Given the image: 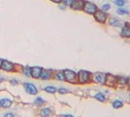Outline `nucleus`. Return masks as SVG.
<instances>
[{"label":"nucleus","mask_w":130,"mask_h":117,"mask_svg":"<svg viewBox=\"0 0 130 117\" xmlns=\"http://www.w3.org/2000/svg\"><path fill=\"white\" fill-rule=\"evenodd\" d=\"M91 74L85 70H81L77 74V82L81 84H85L90 81Z\"/></svg>","instance_id":"1"},{"label":"nucleus","mask_w":130,"mask_h":117,"mask_svg":"<svg viewBox=\"0 0 130 117\" xmlns=\"http://www.w3.org/2000/svg\"><path fill=\"white\" fill-rule=\"evenodd\" d=\"M83 11L88 14H91V15H94L96 11H97V7L95 4H94L93 3L90 2H85L84 5H83V8H82Z\"/></svg>","instance_id":"2"},{"label":"nucleus","mask_w":130,"mask_h":117,"mask_svg":"<svg viewBox=\"0 0 130 117\" xmlns=\"http://www.w3.org/2000/svg\"><path fill=\"white\" fill-rule=\"evenodd\" d=\"M63 73H64V77L66 82H71V83L76 82V74L74 71L69 70V69H65V70H63Z\"/></svg>","instance_id":"3"},{"label":"nucleus","mask_w":130,"mask_h":117,"mask_svg":"<svg viewBox=\"0 0 130 117\" xmlns=\"http://www.w3.org/2000/svg\"><path fill=\"white\" fill-rule=\"evenodd\" d=\"M92 80L96 83L99 84H105L106 82V75H104L102 73H95L92 76Z\"/></svg>","instance_id":"4"},{"label":"nucleus","mask_w":130,"mask_h":117,"mask_svg":"<svg viewBox=\"0 0 130 117\" xmlns=\"http://www.w3.org/2000/svg\"><path fill=\"white\" fill-rule=\"evenodd\" d=\"M94 17H95V19L97 22H99V23H101V24H103V23L106 22L107 15H106V13L103 12L102 11L97 10L96 12L94 14Z\"/></svg>","instance_id":"5"},{"label":"nucleus","mask_w":130,"mask_h":117,"mask_svg":"<svg viewBox=\"0 0 130 117\" xmlns=\"http://www.w3.org/2000/svg\"><path fill=\"white\" fill-rule=\"evenodd\" d=\"M24 88L25 89L26 93L29 95H37V89L36 88V86L31 83H24Z\"/></svg>","instance_id":"6"},{"label":"nucleus","mask_w":130,"mask_h":117,"mask_svg":"<svg viewBox=\"0 0 130 117\" xmlns=\"http://www.w3.org/2000/svg\"><path fill=\"white\" fill-rule=\"evenodd\" d=\"M84 3L85 2H83V0H73L72 4H70V7L74 11H80L83 8Z\"/></svg>","instance_id":"7"},{"label":"nucleus","mask_w":130,"mask_h":117,"mask_svg":"<svg viewBox=\"0 0 130 117\" xmlns=\"http://www.w3.org/2000/svg\"><path fill=\"white\" fill-rule=\"evenodd\" d=\"M1 69L4 71H14L15 70V65L11 62H9V61H3Z\"/></svg>","instance_id":"8"},{"label":"nucleus","mask_w":130,"mask_h":117,"mask_svg":"<svg viewBox=\"0 0 130 117\" xmlns=\"http://www.w3.org/2000/svg\"><path fill=\"white\" fill-rule=\"evenodd\" d=\"M117 82V78L115 76H112V75H106V82H105V84H107L108 86H114Z\"/></svg>","instance_id":"9"},{"label":"nucleus","mask_w":130,"mask_h":117,"mask_svg":"<svg viewBox=\"0 0 130 117\" xmlns=\"http://www.w3.org/2000/svg\"><path fill=\"white\" fill-rule=\"evenodd\" d=\"M43 70L42 68L39 67H33L30 68V71H31V76L33 78H39L40 77V75H41V72Z\"/></svg>","instance_id":"10"},{"label":"nucleus","mask_w":130,"mask_h":117,"mask_svg":"<svg viewBox=\"0 0 130 117\" xmlns=\"http://www.w3.org/2000/svg\"><path fill=\"white\" fill-rule=\"evenodd\" d=\"M39 78H41L42 80H49V79L51 78V71H50V70L43 69Z\"/></svg>","instance_id":"11"},{"label":"nucleus","mask_w":130,"mask_h":117,"mask_svg":"<svg viewBox=\"0 0 130 117\" xmlns=\"http://www.w3.org/2000/svg\"><path fill=\"white\" fill-rule=\"evenodd\" d=\"M0 103H1V107L3 108H10L12 104V101H11L10 99H7V98H4V99H2L0 101Z\"/></svg>","instance_id":"12"},{"label":"nucleus","mask_w":130,"mask_h":117,"mask_svg":"<svg viewBox=\"0 0 130 117\" xmlns=\"http://www.w3.org/2000/svg\"><path fill=\"white\" fill-rule=\"evenodd\" d=\"M55 77H56V79H57L59 81H65L63 71H56V74H55Z\"/></svg>","instance_id":"13"},{"label":"nucleus","mask_w":130,"mask_h":117,"mask_svg":"<svg viewBox=\"0 0 130 117\" xmlns=\"http://www.w3.org/2000/svg\"><path fill=\"white\" fill-rule=\"evenodd\" d=\"M121 36L124 37H129L130 38V28L124 27L121 30Z\"/></svg>","instance_id":"14"},{"label":"nucleus","mask_w":130,"mask_h":117,"mask_svg":"<svg viewBox=\"0 0 130 117\" xmlns=\"http://www.w3.org/2000/svg\"><path fill=\"white\" fill-rule=\"evenodd\" d=\"M50 114H51V111H50V108H43V110L41 111V115H43V116H44V117L50 116Z\"/></svg>","instance_id":"15"},{"label":"nucleus","mask_w":130,"mask_h":117,"mask_svg":"<svg viewBox=\"0 0 130 117\" xmlns=\"http://www.w3.org/2000/svg\"><path fill=\"white\" fill-rule=\"evenodd\" d=\"M44 90L48 93H50V94H54L55 92H56V89L55 87L53 86H47L44 88Z\"/></svg>","instance_id":"16"},{"label":"nucleus","mask_w":130,"mask_h":117,"mask_svg":"<svg viewBox=\"0 0 130 117\" xmlns=\"http://www.w3.org/2000/svg\"><path fill=\"white\" fill-rule=\"evenodd\" d=\"M122 106H123V103H122L121 101H119V100H116V101L113 102V107L115 108H120Z\"/></svg>","instance_id":"17"},{"label":"nucleus","mask_w":130,"mask_h":117,"mask_svg":"<svg viewBox=\"0 0 130 117\" xmlns=\"http://www.w3.org/2000/svg\"><path fill=\"white\" fill-rule=\"evenodd\" d=\"M95 98L96 100H98V101H100V102H104V101L106 100V98H105L104 95H102V94H101V93L96 94V95H95Z\"/></svg>","instance_id":"18"},{"label":"nucleus","mask_w":130,"mask_h":117,"mask_svg":"<svg viewBox=\"0 0 130 117\" xmlns=\"http://www.w3.org/2000/svg\"><path fill=\"white\" fill-rule=\"evenodd\" d=\"M109 24L112 26L117 27V26H119V21H118V19H116V18H111V19L109 20Z\"/></svg>","instance_id":"19"},{"label":"nucleus","mask_w":130,"mask_h":117,"mask_svg":"<svg viewBox=\"0 0 130 117\" xmlns=\"http://www.w3.org/2000/svg\"><path fill=\"white\" fill-rule=\"evenodd\" d=\"M23 71H24V74L26 76H31V71H30V67H24Z\"/></svg>","instance_id":"20"},{"label":"nucleus","mask_w":130,"mask_h":117,"mask_svg":"<svg viewBox=\"0 0 130 117\" xmlns=\"http://www.w3.org/2000/svg\"><path fill=\"white\" fill-rule=\"evenodd\" d=\"M117 84L120 85V86H123L127 83V80H125L124 78H118L117 79Z\"/></svg>","instance_id":"21"},{"label":"nucleus","mask_w":130,"mask_h":117,"mask_svg":"<svg viewBox=\"0 0 130 117\" xmlns=\"http://www.w3.org/2000/svg\"><path fill=\"white\" fill-rule=\"evenodd\" d=\"M35 103L37 104V106H42V105L44 103V101H43L41 97H37V99L35 100Z\"/></svg>","instance_id":"22"},{"label":"nucleus","mask_w":130,"mask_h":117,"mask_svg":"<svg viewBox=\"0 0 130 117\" xmlns=\"http://www.w3.org/2000/svg\"><path fill=\"white\" fill-rule=\"evenodd\" d=\"M117 12H118V14H120V15H127V14H128V10H125V9H119L118 11H117Z\"/></svg>","instance_id":"23"},{"label":"nucleus","mask_w":130,"mask_h":117,"mask_svg":"<svg viewBox=\"0 0 130 117\" xmlns=\"http://www.w3.org/2000/svg\"><path fill=\"white\" fill-rule=\"evenodd\" d=\"M115 4L117 6H122L124 4L123 0H115Z\"/></svg>","instance_id":"24"},{"label":"nucleus","mask_w":130,"mask_h":117,"mask_svg":"<svg viewBox=\"0 0 130 117\" xmlns=\"http://www.w3.org/2000/svg\"><path fill=\"white\" fill-rule=\"evenodd\" d=\"M58 92L60 94H67V93H69V90L68 89H66L65 88H60V89H58Z\"/></svg>","instance_id":"25"},{"label":"nucleus","mask_w":130,"mask_h":117,"mask_svg":"<svg viewBox=\"0 0 130 117\" xmlns=\"http://www.w3.org/2000/svg\"><path fill=\"white\" fill-rule=\"evenodd\" d=\"M110 4H104L103 6H102V10L103 11H108L109 9H110Z\"/></svg>","instance_id":"26"},{"label":"nucleus","mask_w":130,"mask_h":117,"mask_svg":"<svg viewBox=\"0 0 130 117\" xmlns=\"http://www.w3.org/2000/svg\"><path fill=\"white\" fill-rule=\"evenodd\" d=\"M73 2V0H63V3H64L66 5H70Z\"/></svg>","instance_id":"27"},{"label":"nucleus","mask_w":130,"mask_h":117,"mask_svg":"<svg viewBox=\"0 0 130 117\" xmlns=\"http://www.w3.org/2000/svg\"><path fill=\"white\" fill-rule=\"evenodd\" d=\"M4 116L5 117H12V116H14V115L13 114H11V113H7V114H4Z\"/></svg>","instance_id":"28"},{"label":"nucleus","mask_w":130,"mask_h":117,"mask_svg":"<svg viewBox=\"0 0 130 117\" xmlns=\"http://www.w3.org/2000/svg\"><path fill=\"white\" fill-rule=\"evenodd\" d=\"M11 83L12 85H17V84H18V82H17L16 80H11Z\"/></svg>","instance_id":"29"},{"label":"nucleus","mask_w":130,"mask_h":117,"mask_svg":"<svg viewBox=\"0 0 130 117\" xmlns=\"http://www.w3.org/2000/svg\"><path fill=\"white\" fill-rule=\"evenodd\" d=\"M53 3H56V4H59V3L62 2V0H51Z\"/></svg>","instance_id":"30"},{"label":"nucleus","mask_w":130,"mask_h":117,"mask_svg":"<svg viewBox=\"0 0 130 117\" xmlns=\"http://www.w3.org/2000/svg\"><path fill=\"white\" fill-rule=\"evenodd\" d=\"M127 84H128V87L130 88V78H128V80H127Z\"/></svg>","instance_id":"31"},{"label":"nucleus","mask_w":130,"mask_h":117,"mask_svg":"<svg viewBox=\"0 0 130 117\" xmlns=\"http://www.w3.org/2000/svg\"><path fill=\"white\" fill-rule=\"evenodd\" d=\"M2 63H3V60H2V59H0V69H1V66H2Z\"/></svg>","instance_id":"32"},{"label":"nucleus","mask_w":130,"mask_h":117,"mask_svg":"<svg viewBox=\"0 0 130 117\" xmlns=\"http://www.w3.org/2000/svg\"><path fill=\"white\" fill-rule=\"evenodd\" d=\"M3 81H4V78H2V77H0V82H2Z\"/></svg>","instance_id":"33"},{"label":"nucleus","mask_w":130,"mask_h":117,"mask_svg":"<svg viewBox=\"0 0 130 117\" xmlns=\"http://www.w3.org/2000/svg\"><path fill=\"white\" fill-rule=\"evenodd\" d=\"M0 107H1V103H0Z\"/></svg>","instance_id":"34"}]
</instances>
